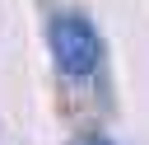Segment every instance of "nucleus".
I'll return each mask as SVG.
<instances>
[{
    "instance_id": "f257e3e1",
    "label": "nucleus",
    "mask_w": 149,
    "mask_h": 145,
    "mask_svg": "<svg viewBox=\"0 0 149 145\" xmlns=\"http://www.w3.org/2000/svg\"><path fill=\"white\" fill-rule=\"evenodd\" d=\"M47 42H51V61L61 75L93 80L102 70V33L84 9H56L47 23Z\"/></svg>"
},
{
    "instance_id": "f03ea898",
    "label": "nucleus",
    "mask_w": 149,
    "mask_h": 145,
    "mask_svg": "<svg viewBox=\"0 0 149 145\" xmlns=\"http://www.w3.org/2000/svg\"><path fill=\"white\" fill-rule=\"evenodd\" d=\"M70 145H112V140H107V136H98V131H84V136H74Z\"/></svg>"
}]
</instances>
